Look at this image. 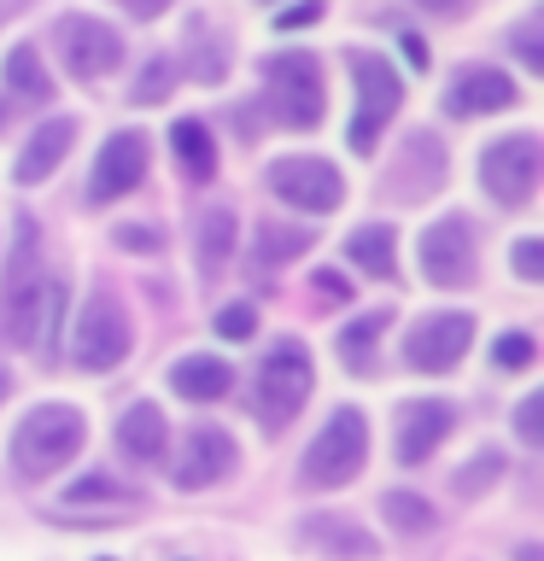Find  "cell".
Returning a JSON list of instances; mask_svg holds the SVG:
<instances>
[{
    "label": "cell",
    "mask_w": 544,
    "mask_h": 561,
    "mask_svg": "<svg viewBox=\"0 0 544 561\" xmlns=\"http://www.w3.org/2000/svg\"><path fill=\"white\" fill-rule=\"evenodd\" d=\"M88 438V421L82 410H70V403H42V410H30L18 421L12 433V468L24 473V480H42V473L65 468L70 456L82 450Z\"/></svg>",
    "instance_id": "6da1fadb"
},
{
    "label": "cell",
    "mask_w": 544,
    "mask_h": 561,
    "mask_svg": "<svg viewBox=\"0 0 544 561\" xmlns=\"http://www.w3.org/2000/svg\"><path fill=\"white\" fill-rule=\"evenodd\" d=\"M363 456H369V421H363L358 410H333V415H328V427L310 438L298 480H305L310 491H333V485L358 480Z\"/></svg>",
    "instance_id": "7a4b0ae2"
},
{
    "label": "cell",
    "mask_w": 544,
    "mask_h": 561,
    "mask_svg": "<svg viewBox=\"0 0 544 561\" xmlns=\"http://www.w3.org/2000/svg\"><path fill=\"white\" fill-rule=\"evenodd\" d=\"M310 386H316L310 351L298 340H281L270 357H263V368H258V415H263V427L270 433L287 427V421L298 415V403L310 398Z\"/></svg>",
    "instance_id": "3957f363"
},
{
    "label": "cell",
    "mask_w": 544,
    "mask_h": 561,
    "mask_svg": "<svg viewBox=\"0 0 544 561\" xmlns=\"http://www.w3.org/2000/svg\"><path fill=\"white\" fill-rule=\"evenodd\" d=\"M129 357V316L112 293H94L70 322V363L88 368V375H105Z\"/></svg>",
    "instance_id": "277c9868"
},
{
    "label": "cell",
    "mask_w": 544,
    "mask_h": 561,
    "mask_svg": "<svg viewBox=\"0 0 544 561\" xmlns=\"http://www.w3.org/2000/svg\"><path fill=\"white\" fill-rule=\"evenodd\" d=\"M351 82H358V117H351V152H369L381 140V129L393 123L404 105V82L381 53H351Z\"/></svg>",
    "instance_id": "5b68a950"
},
{
    "label": "cell",
    "mask_w": 544,
    "mask_h": 561,
    "mask_svg": "<svg viewBox=\"0 0 544 561\" xmlns=\"http://www.w3.org/2000/svg\"><path fill=\"white\" fill-rule=\"evenodd\" d=\"M263 82H270V112L287 129H316L322 123V70L310 53H275L263 59Z\"/></svg>",
    "instance_id": "8992f818"
},
{
    "label": "cell",
    "mask_w": 544,
    "mask_h": 561,
    "mask_svg": "<svg viewBox=\"0 0 544 561\" xmlns=\"http://www.w3.org/2000/svg\"><path fill=\"white\" fill-rule=\"evenodd\" d=\"M263 182L275 187V199H287L293 210H310V217H328L345 199V182L328 158H275L263 170Z\"/></svg>",
    "instance_id": "52a82bcc"
},
{
    "label": "cell",
    "mask_w": 544,
    "mask_h": 561,
    "mask_svg": "<svg viewBox=\"0 0 544 561\" xmlns=\"http://www.w3.org/2000/svg\"><path fill=\"white\" fill-rule=\"evenodd\" d=\"M7 322H12V345L53 351V340L65 328V287L59 280H12Z\"/></svg>",
    "instance_id": "ba28073f"
},
{
    "label": "cell",
    "mask_w": 544,
    "mask_h": 561,
    "mask_svg": "<svg viewBox=\"0 0 544 561\" xmlns=\"http://www.w3.org/2000/svg\"><path fill=\"white\" fill-rule=\"evenodd\" d=\"M480 182L498 205H526L539 187V140L533 135H503L498 147H486L480 158Z\"/></svg>",
    "instance_id": "9c48e42d"
},
{
    "label": "cell",
    "mask_w": 544,
    "mask_h": 561,
    "mask_svg": "<svg viewBox=\"0 0 544 561\" xmlns=\"http://www.w3.org/2000/svg\"><path fill=\"white\" fill-rule=\"evenodd\" d=\"M53 35H59V53H65V65L77 82H94L105 70H117V59H123V35L112 24H100V18H88V12H65Z\"/></svg>",
    "instance_id": "30bf717a"
},
{
    "label": "cell",
    "mask_w": 544,
    "mask_h": 561,
    "mask_svg": "<svg viewBox=\"0 0 544 561\" xmlns=\"http://www.w3.org/2000/svg\"><path fill=\"white\" fill-rule=\"evenodd\" d=\"M474 340V316H421V322L404 333V363L416 368V375H445V368L468 351Z\"/></svg>",
    "instance_id": "8fae6325"
},
{
    "label": "cell",
    "mask_w": 544,
    "mask_h": 561,
    "mask_svg": "<svg viewBox=\"0 0 544 561\" xmlns=\"http://www.w3.org/2000/svg\"><path fill=\"white\" fill-rule=\"evenodd\" d=\"M421 275L433 287H468L474 280V234L468 217H445L421 234Z\"/></svg>",
    "instance_id": "7c38bea8"
},
{
    "label": "cell",
    "mask_w": 544,
    "mask_h": 561,
    "mask_svg": "<svg viewBox=\"0 0 544 561\" xmlns=\"http://www.w3.org/2000/svg\"><path fill=\"white\" fill-rule=\"evenodd\" d=\"M451 427H456V410L451 403H439V398H416V403H404L398 410V462L404 468H421L428 456L451 438Z\"/></svg>",
    "instance_id": "4fadbf2b"
},
{
    "label": "cell",
    "mask_w": 544,
    "mask_h": 561,
    "mask_svg": "<svg viewBox=\"0 0 544 561\" xmlns=\"http://www.w3.org/2000/svg\"><path fill=\"white\" fill-rule=\"evenodd\" d=\"M140 175H147V135L140 129H123L100 147V164H94V182H88V199L105 205L117 199V193L140 187Z\"/></svg>",
    "instance_id": "5bb4252c"
},
{
    "label": "cell",
    "mask_w": 544,
    "mask_h": 561,
    "mask_svg": "<svg viewBox=\"0 0 544 561\" xmlns=\"http://www.w3.org/2000/svg\"><path fill=\"white\" fill-rule=\"evenodd\" d=\"M228 468H235V438L223 427H193L182 456H175V468H170V480L182 491H205V485H217Z\"/></svg>",
    "instance_id": "9a60e30c"
},
{
    "label": "cell",
    "mask_w": 544,
    "mask_h": 561,
    "mask_svg": "<svg viewBox=\"0 0 544 561\" xmlns=\"http://www.w3.org/2000/svg\"><path fill=\"white\" fill-rule=\"evenodd\" d=\"M439 175H445V152H439L433 135H410L398 152L393 175H386V193L393 199H428V193L439 187Z\"/></svg>",
    "instance_id": "2e32d148"
},
{
    "label": "cell",
    "mask_w": 544,
    "mask_h": 561,
    "mask_svg": "<svg viewBox=\"0 0 544 561\" xmlns=\"http://www.w3.org/2000/svg\"><path fill=\"white\" fill-rule=\"evenodd\" d=\"M503 105H515V82L503 70H463L445 94L451 117H480V112H503Z\"/></svg>",
    "instance_id": "e0dca14e"
},
{
    "label": "cell",
    "mask_w": 544,
    "mask_h": 561,
    "mask_svg": "<svg viewBox=\"0 0 544 561\" xmlns=\"http://www.w3.org/2000/svg\"><path fill=\"white\" fill-rule=\"evenodd\" d=\"M70 140H77V117H47L42 129L30 135V147L18 152V182H47L53 170H59V158L70 152Z\"/></svg>",
    "instance_id": "ac0fdd59"
},
{
    "label": "cell",
    "mask_w": 544,
    "mask_h": 561,
    "mask_svg": "<svg viewBox=\"0 0 544 561\" xmlns=\"http://www.w3.org/2000/svg\"><path fill=\"white\" fill-rule=\"evenodd\" d=\"M298 538L316 543V550H328V561H375V538L363 533V526H351L345 515H310L298 526Z\"/></svg>",
    "instance_id": "d6986e66"
},
{
    "label": "cell",
    "mask_w": 544,
    "mask_h": 561,
    "mask_svg": "<svg viewBox=\"0 0 544 561\" xmlns=\"http://www.w3.org/2000/svg\"><path fill=\"white\" fill-rule=\"evenodd\" d=\"M165 433H170V421L158 415V403H135V410L117 421V445H123V456H135V462H158V456H165Z\"/></svg>",
    "instance_id": "ffe728a7"
},
{
    "label": "cell",
    "mask_w": 544,
    "mask_h": 561,
    "mask_svg": "<svg viewBox=\"0 0 544 561\" xmlns=\"http://www.w3.org/2000/svg\"><path fill=\"white\" fill-rule=\"evenodd\" d=\"M228 375H235V368L217 363V357H182L170 368V386H175V398H188V403H211V398L228 392Z\"/></svg>",
    "instance_id": "44dd1931"
},
{
    "label": "cell",
    "mask_w": 544,
    "mask_h": 561,
    "mask_svg": "<svg viewBox=\"0 0 544 561\" xmlns=\"http://www.w3.org/2000/svg\"><path fill=\"white\" fill-rule=\"evenodd\" d=\"M310 228H293V222H263L258 228V240H252V270H275V263H287L298 252H310Z\"/></svg>",
    "instance_id": "7402d4cb"
},
{
    "label": "cell",
    "mask_w": 544,
    "mask_h": 561,
    "mask_svg": "<svg viewBox=\"0 0 544 561\" xmlns=\"http://www.w3.org/2000/svg\"><path fill=\"white\" fill-rule=\"evenodd\" d=\"M170 152L188 164L193 182H211V175H217V140L205 135V123H193V117L175 123V129H170Z\"/></svg>",
    "instance_id": "603a6c76"
},
{
    "label": "cell",
    "mask_w": 544,
    "mask_h": 561,
    "mask_svg": "<svg viewBox=\"0 0 544 561\" xmlns=\"http://www.w3.org/2000/svg\"><path fill=\"white\" fill-rule=\"evenodd\" d=\"M228 252H235V210L228 205H205L200 210V270L217 275Z\"/></svg>",
    "instance_id": "cb8c5ba5"
},
{
    "label": "cell",
    "mask_w": 544,
    "mask_h": 561,
    "mask_svg": "<svg viewBox=\"0 0 544 561\" xmlns=\"http://www.w3.org/2000/svg\"><path fill=\"white\" fill-rule=\"evenodd\" d=\"M345 257L358 263L363 275H375V280H393V270H398V257H393V228H358V234L345 240Z\"/></svg>",
    "instance_id": "d4e9b609"
},
{
    "label": "cell",
    "mask_w": 544,
    "mask_h": 561,
    "mask_svg": "<svg viewBox=\"0 0 544 561\" xmlns=\"http://www.w3.org/2000/svg\"><path fill=\"white\" fill-rule=\"evenodd\" d=\"M88 503H112L117 515H123V508H135L140 497H135V491L123 485V480H112V473H82V480L65 491V508H77V515H82Z\"/></svg>",
    "instance_id": "484cf974"
},
{
    "label": "cell",
    "mask_w": 544,
    "mask_h": 561,
    "mask_svg": "<svg viewBox=\"0 0 544 561\" xmlns=\"http://www.w3.org/2000/svg\"><path fill=\"white\" fill-rule=\"evenodd\" d=\"M381 508H386V520H393L398 533H410V538H421V533H433V526H439L433 503H428V497H416V491H386Z\"/></svg>",
    "instance_id": "4316f807"
},
{
    "label": "cell",
    "mask_w": 544,
    "mask_h": 561,
    "mask_svg": "<svg viewBox=\"0 0 544 561\" xmlns=\"http://www.w3.org/2000/svg\"><path fill=\"white\" fill-rule=\"evenodd\" d=\"M381 328H386V316H363V322H351L340 333V357L345 368H358V375H369L375 368V340H381Z\"/></svg>",
    "instance_id": "83f0119b"
},
{
    "label": "cell",
    "mask_w": 544,
    "mask_h": 561,
    "mask_svg": "<svg viewBox=\"0 0 544 561\" xmlns=\"http://www.w3.org/2000/svg\"><path fill=\"white\" fill-rule=\"evenodd\" d=\"M7 82L18 88V94H30V100L53 94V77L42 70V53H35V47H12L7 53Z\"/></svg>",
    "instance_id": "f1b7e54d"
},
{
    "label": "cell",
    "mask_w": 544,
    "mask_h": 561,
    "mask_svg": "<svg viewBox=\"0 0 544 561\" xmlns=\"http://www.w3.org/2000/svg\"><path fill=\"white\" fill-rule=\"evenodd\" d=\"M498 473H503V456H498V450H480V456H474V462L451 480V491H456V497H480V491L498 480Z\"/></svg>",
    "instance_id": "f546056e"
},
{
    "label": "cell",
    "mask_w": 544,
    "mask_h": 561,
    "mask_svg": "<svg viewBox=\"0 0 544 561\" xmlns=\"http://www.w3.org/2000/svg\"><path fill=\"white\" fill-rule=\"evenodd\" d=\"M539 345L526 340V333H503L498 345H491V368H533Z\"/></svg>",
    "instance_id": "4dcf8cb0"
},
{
    "label": "cell",
    "mask_w": 544,
    "mask_h": 561,
    "mask_svg": "<svg viewBox=\"0 0 544 561\" xmlns=\"http://www.w3.org/2000/svg\"><path fill=\"white\" fill-rule=\"evenodd\" d=\"M170 77H175V70H170V59H152L147 70H140V82H135V100H140V105L165 100V88H170Z\"/></svg>",
    "instance_id": "1f68e13d"
},
{
    "label": "cell",
    "mask_w": 544,
    "mask_h": 561,
    "mask_svg": "<svg viewBox=\"0 0 544 561\" xmlns=\"http://www.w3.org/2000/svg\"><path fill=\"white\" fill-rule=\"evenodd\" d=\"M252 328H258L252 305H228V310L217 316V333H223V340H252Z\"/></svg>",
    "instance_id": "d6a6232c"
},
{
    "label": "cell",
    "mask_w": 544,
    "mask_h": 561,
    "mask_svg": "<svg viewBox=\"0 0 544 561\" xmlns=\"http://www.w3.org/2000/svg\"><path fill=\"white\" fill-rule=\"evenodd\" d=\"M509 263H515V275H521V280H544V245H539V240H515Z\"/></svg>",
    "instance_id": "836d02e7"
},
{
    "label": "cell",
    "mask_w": 544,
    "mask_h": 561,
    "mask_svg": "<svg viewBox=\"0 0 544 561\" xmlns=\"http://www.w3.org/2000/svg\"><path fill=\"white\" fill-rule=\"evenodd\" d=\"M515 433L526 438V445H539V438H544V398H526L515 410Z\"/></svg>",
    "instance_id": "e575fe53"
},
{
    "label": "cell",
    "mask_w": 544,
    "mask_h": 561,
    "mask_svg": "<svg viewBox=\"0 0 544 561\" xmlns=\"http://www.w3.org/2000/svg\"><path fill=\"white\" fill-rule=\"evenodd\" d=\"M117 245H123V252H158L165 240H158V228L135 222V228H117Z\"/></svg>",
    "instance_id": "d590c367"
},
{
    "label": "cell",
    "mask_w": 544,
    "mask_h": 561,
    "mask_svg": "<svg viewBox=\"0 0 544 561\" xmlns=\"http://www.w3.org/2000/svg\"><path fill=\"white\" fill-rule=\"evenodd\" d=\"M322 18V0H298V7H287L275 18V30H305V24H316Z\"/></svg>",
    "instance_id": "8d00e7d4"
},
{
    "label": "cell",
    "mask_w": 544,
    "mask_h": 561,
    "mask_svg": "<svg viewBox=\"0 0 544 561\" xmlns=\"http://www.w3.org/2000/svg\"><path fill=\"white\" fill-rule=\"evenodd\" d=\"M515 53H521V65H526V70H544V47H539V24H526V30H515Z\"/></svg>",
    "instance_id": "74e56055"
},
{
    "label": "cell",
    "mask_w": 544,
    "mask_h": 561,
    "mask_svg": "<svg viewBox=\"0 0 544 561\" xmlns=\"http://www.w3.org/2000/svg\"><path fill=\"white\" fill-rule=\"evenodd\" d=\"M310 280H316V293H322V298H345V293H351V280H340L333 270H316Z\"/></svg>",
    "instance_id": "f35d334b"
},
{
    "label": "cell",
    "mask_w": 544,
    "mask_h": 561,
    "mask_svg": "<svg viewBox=\"0 0 544 561\" xmlns=\"http://www.w3.org/2000/svg\"><path fill=\"white\" fill-rule=\"evenodd\" d=\"M404 53H410V65L416 70H428V47H421V35H404V42H398Z\"/></svg>",
    "instance_id": "ab89813d"
},
{
    "label": "cell",
    "mask_w": 544,
    "mask_h": 561,
    "mask_svg": "<svg viewBox=\"0 0 544 561\" xmlns=\"http://www.w3.org/2000/svg\"><path fill=\"white\" fill-rule=\"evenodd\" d=\"M123 7H129L135 18H158V12H165V7H170V0H123Z\"/></svg>",
    "instance_id": "60d3db41"
},
{
    "label": "cell",
    "mask_w": 544,
    "mask_h": 561,
    "mask_svg": "<svg viewBox=\"0 0 544 561\" xmlns=\"http://www.w3.org/2000/svg\"><path fill=\"white\" fill-rule=\"evenodd\" d=\"M416 7H428V12H463V0H416Z\"/></svg>",
    "instance_id": "b9f144b4"
},
{
    "label": "cell",
    "mask_w": 544,
    "mask_h": 561,
    "mask_svg": "<svg viewBox=\"0 0 544 561\" xmlns=\"http://www.w3.org/2000/svg\"><path fill=\"white\" fill-rule=\"evenodd\" d=\"M7 392H12V375H0V403H7Z\"/></svg>",
    "instance_id": "7bdbcfd3"
},
{
    "label": "cell",
    "mask_w": 544,
    "mask_h": 561,
    "mask_svg": "<svg viewBox=\"0 0 544 561\" xmlns=\"http://www.w3.org/2000/svg\"><path fill=\"white\" fill-rule=\"evenodd\" d=\"M0 123H7V100H0Z\"/></svg>",
    "instance_id": "ee69618b"
}]
</instances>
